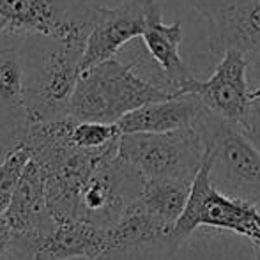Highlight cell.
Masks as SVG:
<instances>
[{"label": "cell", "instance_id": "cell-1", "mask_svg": "<svg viewBox=\"0 0 260 260\" xmlns=\"http://www.w3.org/2000/svg\"><path fill=\"white\" fill-rule=\"evenodd\" d=\"M83 45L50 36H28L20 50L25 68V122H52L69 117L82 76Z\"/></svg>", "mask_w": 260, "mask_h": 260}, {"label": "cell", "instance_id": "cell-2", "mask_svg": "<svg viewBox=\"0 0 260 260\" xmlns=\"http://www.w3.org/2000/svg\"><path fill=\"white\" fill-rule=\"evenodd\" d=\"M175 96L170 89L140 78L133 66L115 57L85 69L73 94L69 117L76 122L117 124L126 113Z\"/></svg>", "mask_w": 260, "mask_h": 260}, {"label": "cell", "instance_id": "cell-3", "mask_svg": "<svg viewBox=\"0 0 260 260\" xmlns=\"http://www.w3.org/2000/svg\"><path fill=\"white\" fill-rule=\"evenodd\" d=\"M193 126L211 159V181L219 191L260 207V151L237 124L204 110Z\"/></svg>", "mask_w": 260, "mask_h": 260}, {"label": "cell", "instance_id": "cell-4", "mask_svg": "<svg viewBox=\"0 0 260 260\" xmlns=\"http://www.w3.org/2000/svg\"><path fill=\"white\" fill-rule=\"evenodd\" d=\"M206 145L195 126L165 133H122L119 157L144 182L193 181L202 167Z\"/></svg>", "mask_w": 260, "mask_h": 260}, {"label": "cell", "instance_id": "cell-5", "mask_svg": "<svg viewBox=\"0 0 260 260\" xmlns=\"http://www.w3.org/2000/svg\"><path fill=\"white\" fill-rule=\"evenodd\" d=\"M200 226L230 230L253 244V260H260V207L219 191L211 181V159L204 154L202 167L191 184L188 204L179 218L172 244L188 239Z\"/></svg>", "mask_w": 260, "mask_h": 260}, {"label": "cell", "instance_id": "cell-6", "mask_svg": "<svg viewBox=\"0 0 260 260\" xmlns=\"http://www.w3.org/2000/svg\"><path fill=\"white\" fill-rule=\"evenodd\" d=\"M98 9L89 0H0V34L50 36L85 46Z\"/></svg>", "mask_w": 260, "mask_h": 260}, {"label": "cell", "instance_id": "cell-7", "mask_svg": "<svg viewBox=\"0 0 260 260\" xmlns=\"http://www.w3.org/2000/svg\"><path fill=\"white\" fill-rule=\"evenodd\" d=\"M207 21L214 53L239 50L246 57L260 52V0H191Z\"/></svg>", "mask_w": 260, "mask_h": 260}, {"label": "cell", "instance_id": "cell-8", "mask_svg": "<svg viewBox=\"0 0 260 260\" xmlns=\"http://www.w3.org/2000/svg\"><path fill=\"white\" fill-rule=\"evenodd\" d=\"M248 58L239 50H226L212 75L204 82H195L184 94H195L212 113L241 126L248 113L251 90L246 82Z\"/></svg>", "mask_w": 260, "mask_h": 260}, {"label": "cell", "instance_id": "cell-9", "mask_svg": "<svg viewBox=\"0 0 260 260\" xmlns=\"http://www.w3.org/2000/svg\"><path fill=\"white\" fill-rule=\"evenodd\" d=\"M34 260H96L110 251V229L85 218L52 221V229L23 239Z\"/></svg>", "mask_w": 260, "mask_h": 260}, {"label": "cell", "instance_id": "cell-10", "mask_svg": "<svg viewBox=\"0 0 260 260\" xmlns=\"http://www.w3.org/2000/svg\"><path fill=\"white\" fill-rule=\"evenodd\" d=\"M151 0H124L117 7H100L82 55V73L113 58L122 46L142 38Z\"/></svg>", "mask_w": 260, "mask_h": 260}, {"label": "cell", "instance_id": "cell-11", "mask_svg": "<svg viewBox=\"0 0 260 260\" xmlns=\"http://www.w3.org/2000/svg\"><path fill=\"white\" fill-rule=\"evenodd\" d=\"M144 45L151 57L157 62L167 78L168 89L179 96L195 82L191 69L179 55V45L182 41V27L179 21L165 25L161 20V7L156 0H151L147 13V27L144 34Z\"/></svg>", "mask_w": 260, "mask_h": 260}, {"label": "cell", "instance_id": "cell-12", "mask_svg": "<svg viewBox=\"0 0 260 260\" xmlns=\"http://www.w3.org/2000/svg\"><path fill=\"white\" fill-rule=\"evenodd\" d=\"M16 239H28L45 232V221H52L46 206V170L36 161H28L7 211Z\"/></svg>", "mask_w": 260, "mask_h": 260}, {"label": "cell", "instance_id": "cell-13", "mask_svg": "<svg viewBox=\"0 0 260 260\" xmlns=\"http://www.w3.org/2000/svg\"><path fill=\"white\" fill-rule=\"evenodd\" d=\"M204 110L206 106L199 96L179 94L126 113L117 126L120 133H165L193 126Z\"/></svg>", "mask_w": 260, "mask_h": 260}, {"label": "cell", "instance_id": "cell-14", "mask_svg": "<svg viewBox=\"0 0 260 260\" xmlns=\"http://www.w3.org/2000/svg\"><path fill=\"white\" fill-rule=\"evenodd\" d=\"M161 241L172 243V229L138 197L127 204L120 218L110 229V251L138 250Z\"/></svg>", "mask_w": 260, "mask_h": 260}, {"label": "cell", "instance_id": "cell-15", "mask_svg": "<svg viewBox=\"0 0 260 260\" xmlns=\"http://www.w3.org/2000/svg\"><path fill=\"white\" fill-rule=\"evenodd\" d=\"M191 184L193 181H181V179L147 181L144 182L137 197L174 232L175 225L188 204Z\"/></svg>", "mask_w": 260, "mask_h": 260}, {"label": "cell", "instance_id": "cell-16", "mask_svg": "<svg viewBox=\"0 0 260 260\" xmlns=\"http://www.w3.org/2000/svg\"><path fill=\"white\" fill-rule=\"evenodd\" d=\"M25 68L20 50H0V108L23 110Z\"/></svg>", "mask_w": 260, "mask_h": 260}, {"label": "cell", "instance_id": "cell-17", "mask_svg": "<svg viewBox=\"0 0 260 260\" xmlns=\"http://www.w3.org/2000/svg\"><path fill=\"white\" fill-rule=\"evenodd\" d=\"M30 161V154L21 145H14L0 163V212H6L14 195L25 167Z\"/></svg>", "mask_w": 260, "mask_h": 260}, {"label": "cell", "instance_id": "cell-18", "mask_svg": "<svg viewBox=\"0 0 260 260\" xmlns=\"http://www.w3.org/2000/svg\"><path fill=\"white\" fill-rule=\"evenodd\" d=\"M120 137H122V133H120L117 124L92 122V120H85V122L75 120L71 129V138L76 147L89 149V151L108 147V145L119 142Z\"/></svg>", "mask_w": 260, "mask_h": 260}, {"label": "cell", "instance_id": "cell-19", "mask_svg": "<svg viewBox=\"0 0 260 260\" xmlns=\"http://www.w3.org/2000/svg\"><path fill=\"white\" fill-rule=\"evenodd\" d=\"M14 239H16V234H14L13 226L9 225L6 214L0 212V257L9 250L11 244L14 243Z\"/></svg>", "mask_w": 260, "mask_h": 260}, {"label": "cell", "instance_id": "cell-20", "mask_svg": "<svg viewBox=\"0 0 260 260\" xmlns=\"http://www.w3.org/2000/svg\"><path fill=\"white\" fill-rule=\"evenodd\" d=\"M239 127L244 131V135H246V137L250 138L255 145H257L258 151H260V120L246 119V120H243V122H241Z\"/></svg>", "mask_w": 260, "mask_h": 260}, {"label": "cell", "instance_id": "cell-21", "mask_svg": "<svg viewBox=\"0 0 260 260\" xmlns=\"http://www.w3.org/2000/svg\"><path fill=\"white\" fill-rule=\"evenodd\" d=\"M251 120H260V82L255 85V89H251V96H250V106H248V113L244 117Z\"/></svg>", "mask_w": 260, "mask_h": 260}]
</instances>
